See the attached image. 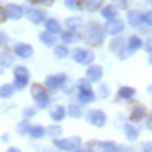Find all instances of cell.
Segmentation results:
<instances>
[{
	"label": "cell",
	"instance_id": "cell-12",
	"mask_svg": "<svg viewBox=\"0 0 152 152\" xmlns=\"http://www.w3.org/2000/svg\"><path fill=\"white\" fill-rule=\"evenodd\" d=\"M142 14L138 10H128V24L133 26V28H138L142 24Z\"/></svg>",
	"mask_w": 152,
	"mask_h": 152
},
{
	"label": "cell",
	"instance_id": "cell-5",
	"mask_svg": "<svg viewBox=\"0 0 152 152\" xmlns=\"http://www.w3.org/2000/svg\"><path fill=\"white\" fill-rule=\"evenodd\" d=\"M73 59H75L78 64H92L94 62V52L92 50H86V48H76L73 50Z\"/></svg>",
	"mask_w": 152,
	"mask_h": 152
},
{
	"label": "cell",
	"instance_id": "cell-21",
	"mask_svg": "<svg viewBox=\"0 0 152 152\" xmlns=\"http://www.w3.org/2000/svg\"><path fill=\"white\" fill-rule=\"evenodd\" d=\"M50 118H52L54 121H62V119L66 118V109H64L62 105H57L56 109L50 113Z\"/></svg>",
	"mask_w": 152,
	"mask_h": 152
},
{
	"label": "cell",
	"instance_id": "cell-17",
	"mask_svg": "<svg viewBox=\"0 0 152 152\" xmlns=\"http://www.w3.org/2000/svg\"><path fill=\"white\" fill-rule=\"evenodd\" d=\"M143 116H145V107L143 105H135L132 109V114H130V119H132L133 123H137V121H140Z\"/></svg>",
	"mask_w": 152,
	"mask_h": 152
},
{
	"label": "cell",
	"instance_id": "cell-9",
	"mask_svg": "<svg viewBox=\"0 0 152 152\" xmlns=\"http://www.w3.org/2000/svg\"><path fill=\"white\" fill-rule=\"evenodd\" d=\"M5 14H7V18H10V19H21L23 14H24V9H23L21 5H16V4H9V5L5 7Z\"/></svg>",
	"mask_w": 152,
	"mask_h": 152
},
{
	"label": "cell",
	"instance_id": "cell-31",
	"mask_svg": "<svg viewBox=\"0 0 152 152\" xmlns=\"http://www.w3.org/2000/svg\"><path fill=\"white\" fill-rule=\"evenodd\" d=\"M104 143V151L105 152H119L121 151V147H118L114 142H102Z\"/></svg>",
	"mask_w": 152,
	"mask_h": 152
},
{
	"label": "cell",
	"instance_id": "cell-48",
	"mask_svg": "<svg viewBox=\"0 0 152 152\" xmlns=\"http://www.w3.org/2000/svg\"><path fill=\"white\" fill-rule=\"evenodd\" d=\"M75 152H92V151H90V149H86V151H80V149H78V151H75Z\"/></svg>",
	"mask_w": 152,
	"mask_h": 152
},
{
	"label": "cell",
	"instance_id": "cell-37",
	"mask_svg": "<svg viewBox=\"0 0 152 152\" xmlns=\"http://www.w3.org/2000/svg\"><path fill=\"white\" fill-rule=\"evenodd\" d=\"M47 133L50 137H59V135H61V128H59V126H50L47 130Z\"/></svg>",
	"mask_w": 152,
	"mask_h": 152
},
{
	"label": "cell",
	"instance_id": "cell-4",
	"mask_svg": "<svg viewBox=\"0 0 152 152\" xmlns=\"http://www.w3.org/2000/svg\"><path fill=\"white\" fill-rule=\"evenodd\" d=\"M28 80H29V75H28V69L26 67L18 66L14 69V88L23 90L24 86L28 85Z\"/></svg>",
	"mask_w": 152,
	"mask_h": 152
},
{
	"label": "cell",
	"instance_id": "cell-39",
	"mask_svg": "<svg viewBox=\"0 0 152 152\" xmlns=\"http://www.w3.org/2000/svg\"><path fill=\"white\" fill-rule=\"evenodd\" d=\"M99 95H100V99H105L107 95H109V86L105 85H100V90H99Z\"/></svg>",
	"mask_w": 152,
	"mask_h": 152
},
{
	"label": "cell",
	"instance_id": "cell-10",
	"mask_svg": "<svg viewBox=\"0 0 152 152\" xmlns=\"http://www.w3.org/2000/svg\"><path fill=\"white\" fill-rule=\"evenodd\" d=\"M14 52H16L18 57H23V59H28V57L33 56V48L29 47V45H26V43H18L14 47Z\"/></svg>",
	"mask_w": 152,
	"mask_h": 152
},
{
	"label": "cell",
	"instance_id": "cell-18",
	"mask_svg": "<svg viewBox=\"0 0 152 152\" xmlns=\"http://www.w3.org/2000/svg\"><path fill=\"white\" fill-rule=\"evenodd\" d=\"M78 99H80V102H83V104H90V102L95 100V94L92 92V88H90V90H80Z\"/></svg>",
	"mask_w": 152,
	"mask_h": 152
},
{
	"label": "cell",
	"instance_id": "cell-36",
	"mask_svg": "<svg viewBox=\"0 0 152 152\" xmlns=\"http://www.w3.org/2000/svg\"><path fill=\"white\" fill-rule=\"evenodd\" d=\"M100 2H102V0H88V4H86V9H88V10H95L99 5H100Z\"/></svg>",
	"mask_w": 152,
	"mask_h": 152
},
{
	"label": "cell",
	"instance_id": "cell-46",
	"mask_svg": "<svg viewBox=\"0 0 152 152\" xmlns=\"http://www.w3.org/2000/svg\"><path fill=\"white\" fill-rule=\"evenodd\" d=\"M7 152H21V151L16 149V147H10V149H7Z\"/></svg>",
	"mask_w": 152,
	"mask_h": 152
},
{
	"label": "cell",
	"instance_id": "cell-2",
	"mask_svg": "<svg viewBox=\"0 0 152 152\" xmlns=\"http://www.w3.org/2000/svg\"><path fill=\"white\" fill-rule=\"evenodd\" d=\"M31 95H33V99L37 100V105L40 107V109H45V107H48V104H50V99H48V95L45 94V86L38 85V83L31 85Z\"/></svg>",
	"mask_w": 152,
	"mask_h": 152
},
{
	"label": "cell",
	"instance_id": "cell-22",
	"mask_svg": "<svg viewBox=\"0 0 152 152\" xmlns=\"http://www.w3.org/2000/svg\"><path fill=\"white\" fill-rule=\"evenodd\" d=\"M40 40H42V43L47 45V47H52V45L56 43V37H54V33H50V31L42 33V35H40Z\"/></svg>",
	"mask_w": 152,
	"mask_h": 152
},
{
	"label": "cell",
	"instance_id": "cell-24",
	"mask_svg": "<svg viewBox=\"0 0 152 152\" xmlns=\"http://www.w3.org/2000/svg\"><path fill=\"white\" fill-rule=\"evenodd\" d=\"M109 48H111L113 52L118 54L121 48H124V40H123V38H114L113 42H111V45H109Z\"/></svg>",
	"mask_w": 152,
	"mask_h": 152
},
{
	"label": "cell",
	"instance_id": "cell-20",
	"mask_svg": "<svg viewBox=\"0 0 152 152\" xmlns=\"http://www.w3.org/2000/svg\"><path fill=\"white\" fill-rule=\"evenodd\" d=\"M45 28H47V31L56 35V33H61V23L57 19H47L45 21Z\"/></svg>",
	"mask_w": 152,
	"mask_h": 152
},
{
	"label": "cell",
	"instance_id": "cell-16",
	"mask_svg": "<svg viewBox=\"0 0 152 152\" xmlns=\"http://www.w3.org/2000/svg\"><path fill=\"white\" fill-rule=\"evenodd\" d=\"M128 45L126 47L130 48L132 52H135V50H138V48H142L143 47V42H142V38L140 37H137V35H133V37L128 38V42H126Z\"/></svg>",
	"mask_w": 152,
	"mask_h": 152
},
{
	"label": "cell",
	"instance_id": "cell-33",
	"mask_svg": "<svg viewBox=\"0 0 152 152\" xmlns=\"http://www.w3.org/2000/svg\"><path fill=\"white\" fill-rule=\"evenodd\" d=\"M90 151L92 152H105L104 151V143L102 142H92L90 143Z\"/></svg>",
	"mask_w": 152,
	"mask_h": 152
},
{
	"label": "cell",
	"instance_id": "cell-42",
	"mask_svg": "<svg viewBox=\"0 0 152 152\" xmlns=\"http://www.w3.org/2000/svg\"><path fill=\"white\" fill-rule=\"evenodd\" d=\"M24 116H26V118H29V116H35V109H29V107H26V109H24Z\"/></svg>",
	"mask_w": 152,
	"mask_h": 152
},
{
	"label": "cell",
	"instance_id": "cell-28",
	"mask_svg": "<svg viewBox=\"0 0 152 152\" xmlns=\"http://www.w3.org/2000/svg\"><path fill=\"white\" fill-rule=\"evenodd\" d=\"M54 54H56V57H59V59H64V57L69 56V50H67L64 45H61V47L54 48Z\"/></svg>",
	"mask_w": 152,
	"mask_h": 152
},
{
	"label": "cell",
	"instance_id": "cell-43",
	"mask_svg": "<svg viewBox=\"0 0 152 152\" xmlns=\"http://www.w3.org/2000/svg\"><path fill=\"white\" fill-rule=\"evenodd\" d=\"M145 124H147V130H151V132H152V116L147 118V123H145Z\"/></svg>",
	"mask_w": 152,
	"mask_h": 152
},
{
	"label": "cell",
	"instance_id": "cell-26",
	"mask_svg": "<svg viewBox=\"0 0 152 152\" xmlns=\"http://www.w3.org/2000/svg\"><path fill=\"white\" fill-rule=\"evenodd\" d=\"M12 61H14V57H12V54H9V52H4V54L0 56V66L9 67L10 64H12Z\"/></svg>",
	"mask_w": 152,
	"mask_h": 152
},
{
	"label": "cell",
	"instance_id": "cell-32",
	"mask_svg": "<svg viewBox=\"0 0 152 152\" xmlns=\"http://www.w3.org/2000/svg\"><path fill=\"white\" fill-rule=\"evenodd\" d=\"M29 128H31V126H29L26 121H23V123L18 124V133L19 135H26V133H29Z\"/></svg>",
	"mask_w": 152,
	"mask_h": 152
},
{
	"label": "cell",
	"instance_id": "cell-27",
	"mask_svg": "<svg viewBox=\"0 0 152 152\" xmlns=\"http://www.w3.org/2000/svg\"><path fill=\"white\" fill-rule=\"evenodd\" d=\"M12 92H14V86L12 85H2L0 86V97H2V99H9L10 95H12Z\"/></svg>",
	"mask_w": 152,
	"mask_h": 152
},
{
	"label": "cell",
	"instance_id": "cell-11",
	"mask_svg": "<svg viewBox=\"0 0 152 152\" xmlns=\"http://www.w3.org/2000/svg\"><path fill=\"white\" fill-rule=\"evenodd\" d=\"M86 78L95 83V81H100V78H102V67L100 66H90L86 69Z\"/></svg>",
	"mask_w": 152,
	"mask_h": 152
},
{
	"label": "cell",
	"instance_id": "cell-29",
	"mask_svg": "<svg viewBox=\"0 0 152 152\" xmlns=\"http://www.w3.org/2000/svg\"><path fill=\"white\" fill-rule=\"evenodd\" d=\"M66 24H67V26H69L71 29H78L80 26H81V24H83V21H81L80 18H75V19L69 18V19L66 21Z\"/></svg>",
	"mask_w": 152,
	"mask_h": 152
},
{
	"label": "cell",
	"instance_id": "cell-50",
	"mask_svg": "<svg viewBox=\"0 0 152 152\" xmlns=\"http://www.w3.org/2000/svg\"><path fill=\"white\" fill-rule=\"evenodd\" d=\"M149 62H151V64H152V54H151V57H149Z\"/></svg>",
	"mask_w": 152,
	"mask_h": 152
},
{
	"label": "cell",
	"instance_id": "cell-1",
	"mask_svg": "<svg viewBox=\"0 0 152 152\" xmlns=\"http://www.w3.org/2000/svg\"><path fill=\"white\" fill-rule=\"evenodd\" d=\"M105 29L99 24V23H88L86 24V40L92 45H100L104 42Z\"/></svg>",
	"mask_w": 152,
	"mask_h": 152
},
{
	"label": "cell",
	"instance_id": "cell-19",
	"mask_svg": "<svg viewBox=\"0 0 152 152\" xmlns=\"http://www.w3.org/2000/svg\"><path fill=\"white\" fill-rule=\"evenodd\" d=\"M100 14H102V18L107 19V21L116 19V16H118V7H114V5H105Z\"/></svg>",
	"mask_w": 152,
	"mask_h": 152
},
{
	"label": "cell",
	"instance_id": "cell-45",
	"mask_svg": "<svg viewBox=\"0 0 152 152\" xmlns=\"http://www.w3.org/2000/svg\"><path fill=\"white\" fill-rule=\"evenodd\" d=\"M5 40H7V38H5V35H2V33H0V47L4 45V42H5Z\"/></svg>",
	"mask_w": 152,
	"mask_h": 152
},
{
	"label": "cell",
	"instance_id": "cell-7",
	"mask_svg": "<svg viewBox=\"0 0 152 152\" xmlns=\"http://www.w3.org/2000/svg\"><path fill=\"white\" fill-rule=\"evenodd\" d=\"M105 33L107 35H113V37H116V35H121L124 31V23L121 21V19H111V21H107V24L104 26Z\"/></svg>",
	"mask_w": 152,
	"mask_h": 152
},
{
	"label": "cell",
	"instance_id": "cell-8",
	"mask_svg": "<svg viewBox=\"0 0 152 152\" xmlns=\"http://www.w3.org/2000/svg\"><path fill=\"white\" fill-rule=\"evenodd\" d=\"M64 81H66V76L64 75H56V76H47V78H45V85H47V88H50V90L61 88V86L64 85Z\"/></svg>",
	"mask_w": 152,
	"mask_h": 152
},
{
	"label": "cell",
	"instance_id": "cell-34",
	"mask_svg": "<svg viewBox=\"0 0 152 152\" xmlns=\"http://www.w3.org/2000/svg\"><path fill=\"white\" fill-rule=\"evenodd\" d=\"M61 38H62V42H64V43H71V42L75 40V35H73V29H71V31H64V33L61 35Z\"/></svg>",
	"mask_w": 152,
	"mask_h": 152
},
{
	"label": "cell",
	"instance_id": "cell-44",
	"mask_svg": "<svg viewBox=\"0 0 152 152\" xmlns=\"http://www.w3.org/2000/svg\"><path fill=\"white\" fill-rule=\"evenodd\" d=\"M54 0H38V4H47V5H50Z\"/></svg>",
	"mask_w": 152,
	"mask_h": 152
},
{
	"label": "cell",
	"instance_id": "cell-47",
	"mask_svg": "<svg viewBox=\"0 0 152 152\" xmlns=\"http://www.w3.org/2000/svg\"><path fill=\"white\" fill-rule=\"evenodd\" d=\"M5 16H7L5 12H0V21H4V19H5Z\"/></svg>",
	"mask_w": 152,
	"mask_h": 152
},
{
	"label": "cell",
	"instance_id": "cell-40",
	"mask_svg": "<svg viewBox=\"0 0 152 152\" xmlns=\"http://www.w3.org/2000/svg\"><path fill=\"white\" fill-rule=\"evenodd\" d=\"M142 152H152V142H143L142 147H140Z\"/></svg>",
	"mask_w": 152,
	"mask_h": 152
},
{
	"label": "cell",
	"instance_id": "cell-38",
	"mask_svg": "<svg viewBox=\"0 0 152 152\" xmlns=\"http://www.w3.org/2000/svg\"><path fill=\"white\" fill-rule=\"evenodd\" d=\"M66 7L67 9H80V7H81V5H80V4H78V0H66Z\"/></svg>",
	"mask_w": 152,
	"mask_h": 152
},
{
	"label": "cell",
	"instance_id": "cell-6",
	"mask_svg": "<svg viewBox=\"0 0 152 152\" xmlns=\"http://www.w3.org/2000/svg\"><path fill=\"white\" fill-rule=\"evenodd\" d=\"M86 119H88V123L94 124L95 128H102L107 121V116H105L104 111H100V109H95V111H90L88 116H86Z\"/></svg>",
	"mask_w": 152,
	"mask_h": 152
},
{
	"label": "cell",
	"instance_id": "cell-41",
	"mask_svg": "<svg viewBox=\"0 0 152 152\" xmlns=\"http://www.w3.org/2000/svg\"><path fill=\"white\" fill-rule=\"evenodd\" d=\"M143 48H145V50H147L149 54H152V38H149V40H147V42L143 43Z\"/></svg>",
	"mask_w": 152,
	"mask_h": 152
},
{
	"label": "cell",
	"instance_id": "cell-3",
	"mask_svg": "<svg viewBox=\"0 0 152 152\" xmlns=\"http://www.w3.org/2000/svg\"><path fill=\"white\" fill-rule=\"evenodd\" d=\"M54 145L59 147L61 151L75 152V151L80 149V145H81V138H80V137H73V138H64V140H54Z\"/></svg>",
	"mask_w": 152,
	"mask_h": 152
},
{
	"label": "cell",
	"instance_id": "cell-14",
	"mask_svg": "<svg viewBox=\"0 0 152 152\" xmlns=\"http://www.w3.org/2000/svg\"><path fill=\"white\" fill-rule=\"evenodd\" d=\"M28 19L33 24H40V23L45 21V12L43 10H38V9H31L28 12Z\"/></svg>",
	"mask_w": 152,
	"mask_h": 152
},
{
	"label": "cell",
	"instance_id": "cell-30",
	"mask_svg": "<svg viewBox=\"0 0 152 152\" xmlns=\"http://www.w3.org/2000/svg\"><path fill=\"white\" fill-rule=\"evenodd\" d=\"M90 83H92V81H90L88 78H81V80H78L76 85H78V90H90V88H92Z\"/></svg>",
	"mask_w": 152,
	"mask_h": 152
},
{
	"label": "cell",
	"instance_id": "cell-25",
	"mask_svg": "<svg viewBox=\"0 0 152 152\" xmlns=\"http://www.w3.org/2000/svg\"><path fill=\"white\" fill-rule=\"evenodd\" d=\"M67 114H69L71 118H75V119H80V118L83 116V111H81L78 105H73V104H71L69 107H67Z\"/></svg>",
	"mask_w": 152,
	"mask_h": 152
},
{
	"label": "cell",
	"instance_id": "cell-15",
	"mask_svg": "<svg viewBox=\"0 0 152 152\" xmlns=\"http://www.w3.org/2000/svg\"><path fill=\"white\" fill-rule=\"evenodd\" d=\"M137 94V90L132 88V86H121L119 90H118V99H121V100H130L133 99Z\"/></svg>",
	"mask_w": 152,
	"mask_h": 152
},
{
	"label": "cell",
	"instance_id": "cell-35",
	"mask_svg": "<svg viewBox=\"0 0 152 152\" xmlns=\"http://www.w3.org/2000/svg\"><path fill=\"white\" fill-rule=\"evenodd\" d=\"M142 21L147 26H152V10H147L145 14H142Z\"/></svg>",
	"mask_w": 152,
	"mask_h": 152
},
{
	"label": "cell",
	"instance_id": "cell-23",
	"mask_svg": "<svg viewBox=\"0 0 152 152\" xmlns=\"http://www.w3.org/2000/svg\"><path fill=\"white\" fill-rule=\"evenodd\" d=\"M45 133H47V130L43 128V126H31L29 128V137L31 138H42V137H45Z\"/></svg>",
	"mask_w": 152,
	"mask_h": 152
},
{
	"label": "cell",
	"instance_id": "cell-13",
	"mask_svg": "<svg viewBox=\"0 0 152 152\" xmlns=\"http://www.w3.org/2000/svg\"><path fill=\"white\" fill-rule=\"evenodd\" d=\"M138 128L137 126H133V124H124V137H126V140H130V142H135V140H138Z\"/></svg>",
	"mask_w": 152,
	"mask_h": 152
},
{
	"label": "cell",
	"instance_id": "cell-49",
	"mask_svg": "<svg viewBox=\"0 0 152 152\" xmlns=\"http://www.w3.org/2000/svg\"><path fill=\"white\" fill-rule=\"evenodd\" d=\"M147 90H149V94H151V95H152V85H151V86H149V88H147Z\"/></svg>",
	"mask_w": 152,
	"mask_h": 152
}]
</instances>
